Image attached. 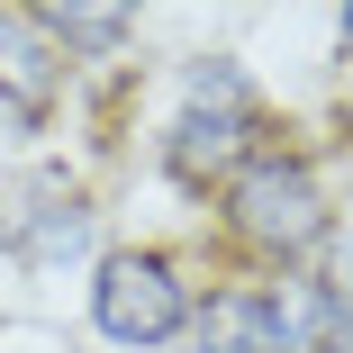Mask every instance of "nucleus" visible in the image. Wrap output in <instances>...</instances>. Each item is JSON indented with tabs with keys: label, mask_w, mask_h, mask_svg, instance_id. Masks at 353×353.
Masks as SVG:
<instances>
[{
	"label": "nucleus",
	"mask_w": 353,
	"mask_h": 353,
	"mask_svg": "<svg viewBox=\"0 0 353 353\" xmlns=\"http://www.w3.org/2000/svg\"><path fill=\"white\" fill-rule=\"evenodd\" d=\"M227 227L254 245V254H308L326 236V199L308 181L299 154H263V163H236L227 172Z\"/></svg>",
	"instance_id": "obj_1"
},
{
	"label": "nucleus",
	"mask_w": 353,
	"mask_h": 353,
	"mask_svg": "<svg viewBox=\"0 0 353 353\" xmlns=\"http://www.w3.org/2000/svg\"><path fill=\"white\" fill-rule=\"evenodd\" d=\"M245 118H254L245 73H236V63H199V73H190V100H181V118H172V136H163L172 181L199 190V181L236 172V154H245Z\"/></svg>",
	"instance_id": "obj_2"
},
{
	"label": "nucleus",
	"mask_w": 353,
	"mask_h": 353,
	"mask_svg": "<svg viewBox=\"0 0 353 353\" xmlns=\"http://www.w3.org/2000/svg\"><path fill=\"white\" fill-rule=\"evenodd\" d=\"M181 317H190V290L163 254H109L91 272V326L109 344H163L181 335Z\"/></svg>",
	"instance_id": "obj_3"
},
{
	"label": "nucleus",
	"mask_w": 353,
	"mask_h": 353,
	"mask_svg": "<svg viewBox=\"0 0 353 353\" xmlns=\"http://www.w3.org/2000/svg\"><path fill=\"white\" fill-rule=\"evenodd\" d=\"M54 46H46V28L37 19H19V10H0V127H28L37 109H46V91H54Z\"/></svg>",
	"instance_id": "obj_4"
},
{
	"label": "nucleus",
	"mask_w": 353,
	"mask_h": 353,
	"mask_svg": "<svg viewBox=\"0 0 353 353\" xmlns=\"http://www.w3.org/2000/svg\"><path fill=\"white\" fill-rule=\"evenodd\" d=\"M199 353H299V344L263 290H218L199 299Z\"/></svg>",
	"instance_id": "obj_5"
},
{
	"label": "nucleus",
	"mask_w": 353,
	"mask_h": 353,
	"mask_svg": "<svg viewBox=\"0 0 353 353\" xmlns=\"http://www.w3.org/2000/svg\"><path fill=\"white\" fill-rule=\"evenodd\" d=\"M28 19H37L46 37H63V46H118V37L136 28L127 10H63V0H54V10H28Z\"/></svg>",
	"instance_id": "obj_6"
},
{
	"label": "nucleus",
	"mask_w": 353,
	"mask_h": 353,
	"mask_svg": "<svg viewBox=\"0 0 353 353\" xmlns=\"http://www.w3.org/2000/svg\"><path fill=\"white\" fill-rule=\"evenodd\" d=\"M317 299H326V317H335V326H353V236L326 254V281H317Z\"/></svg>",
	"instance_id": "obj_7"
},
{
	"label": "nucleus",
	"mask_w": 353,
	"mask_h": 353,
	"mask_svg": "<svg viewBox=\"0 0 353 353\" xmlns=\"http://www.w3.org/2000/svg\"><path fill=\"white\" fill-rule=\"evenodd\" d=\"M317 353H353V326H335V335H326V344H317Z\"/></svg>",
	"instance_id": "obj_8"
},
{
	"label": "nucleus",
	"mask_w": 353,
	"mask_h": 353,
	"mask_svg": "<svg viewBox=\"0 0 353 353\" xmlns=\"http://www.w3.org/2000/svg\"><path fill=\"white\" fill-rule=\"evenodd\" d=\"M344 37H353V19H344Z\"/></svg>",
	"instance_id": "obj_9"
}]
</instances>
